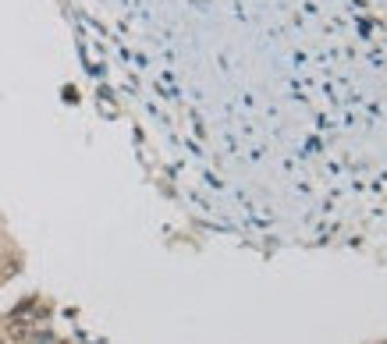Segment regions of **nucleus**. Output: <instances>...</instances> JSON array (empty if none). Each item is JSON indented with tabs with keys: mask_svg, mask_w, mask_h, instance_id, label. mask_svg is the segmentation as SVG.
Here are the masks:
<instances>
[{
	"mask_svg": "<svg viewBox=\"0 0 387 344\" xmlns=\"http://www.w3.org/2000/svg\"><path fill=\"white\" fill-rule=\"evenodd\" d=\"M8 337H11V340H29V337H32V323L11 316V323H8Z\"/></svg>",
	"mask_w": 387,
	"mask_h": 344,
	"instance_id": "obj_2",
	"label": "nucleus"
},
{
	"mask_svg": "<svg viewBox=\"0 0 387 344\" xmlns=\"http://www.w3.org/2000/svg\"><path fill=\"white\" fill-rule=\"evenodd\" d=\"M86 68L142 113L213 125H387V0H64Z\"/></svg>",
	"mask_w": 387,
	"mask_h": 344,
	"instance_id": "obj_1",
	"label": "nucleus"
}]
</instances>
